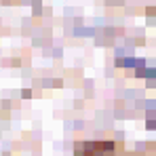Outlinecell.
Wrapping results in <instances>:
<instances>
[{
    "label": "cell",
    "instance_id": "cell-5",
    "mask_svg": "<svg viewBox=\"0 0 156 156\" xmlns=\"http://www.w3.org/2000/svg\"><path fill=\"white\" fill-rule=\"evenodd\" d=\"M146 15H148V17H156V6H150V9H146Z\"/></svg>",
    "mask_w": 156,
    "mask_h": 156
},
{
    "label": "cell",
    "instance_id": "cell-3",
    "mask_svg": "<svg viewBox=\"0 0 156 156\" xmlns=\"http://www.w3.org/2000/svg\"><path fill=\"white\" fill-rule=\"evenodd\" d=\"M133 76H135V78H146V80H154V78H156V68H154V66L137 68V70H133Z\"/></svg>",
    "mask_w": 156,
    "mask_h": 156
},
{
    "label": "cell",
    "instance_id": "cell-4",
    "mask_svg": "<svg viewBox=\"0 0 156 156\" xmlns=\"http://www.w3.org/2000/svg\"><path fill=\"white\" fill-rule=\"evenodd\" d=\"M146 127L156 131V110H150V112H148V116H146Z\"/></svg>",
    "mask_w": 156,
    "mask_h": 156
},
{
    "label": "cell",
    "instance_id": "cell-6",
    "mask_svg": "<svg viewBox=\"0 0 156 156\" xmlns=\"http://www.w3.org/2000/svg\"><path fill=\"white\" fill-rule=\"evenodd\" d=\"M154 26H156V19H154Z\"/></svg>",
    "mask_w": 156,
    "mask_h": 156
},
{
    "label": "cell",
    "instance_id": "cell-1",
    "mask_svg": "<svg viewBox=\"0 0 156 156\" xmlns=\"http://www.w3.org/2000/svg\"><path fill=\"white\" fill-rule=\"evenodd\" d=\"M120 144L114 139H87L74 146V156H118Z\"/></svg>",
    "mask_w": 156,
    "mask_h": 156
},
{
    "label": "cell",
    "instance_id": "cell-2",
    "mask_svg": "<svg viewBox=\"0 0 156 156\" xmlns=\"http://www.w3.org/2000/svg\"><path fill=\"white\" fill-rule=\"evenodd\" d=\"M114 63H116V68L137 70V68H144L146 66V59H139V57H133V55H116Z\"/></svg>",
    "mask_w": 156,
    "mask_h": 156
}]
</instances>
